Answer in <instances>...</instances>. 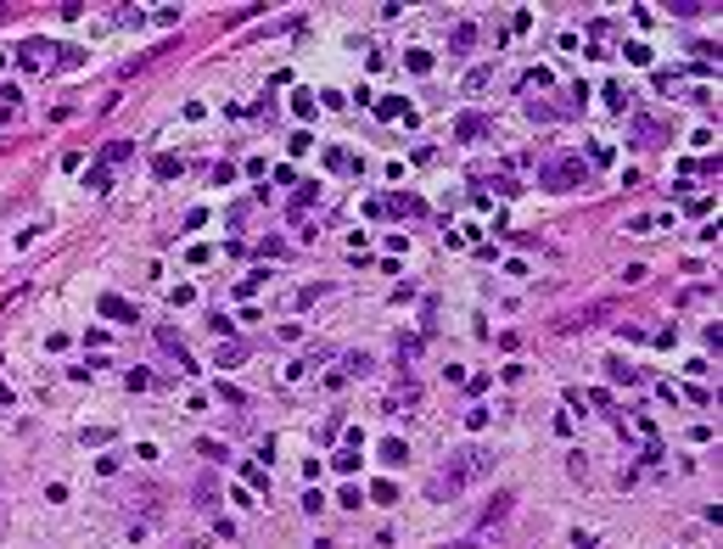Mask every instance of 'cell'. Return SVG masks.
Returning a JSON list of instances; mask_svg holds the SVG:
<instances>
[{
    "label": "cell",
    "instance_id": "cell-1",
    "mask_svg": "<svg viewBox=\"0 0 723 549\" xmlns=\"http://www.w3.org/2000/svg\"><path fill=\"white\" fill-rule=\"evenodd\" d=\"M493 471V449H460V454H449V466H443V476L426 488L432 499H454L460 488H471V482H482Z\"/></svg>",
    "mask_w": 723,
    "mask_h": 549
},
{
    "label": "cell",
    "instance_id": "cell-2",
    "mask_svg": "<svg viewBox=\"0 0 723 549\" xmlns=\"http://www.w3.org/2000/svg\"><path fill=\"white\" fill-rule=\"evenodd\" d=\"M583 179H589V168H583L577 157H556V163L539 168V185H544V191H577Z\"/></svg>",
    "mask_w": 723,
    "mask_h": 549
},
{
    "label": "cell",
    "instance_id": "cell-3",
    "mask_svg": "<svg viewBox=\"0 0 723 549\" xmlns=\"http://www.w3.org/2000/svg\"><path fill=\"white\" fill-rule=\"evenodd\" d=\"M611 314H617V303H606V297H600V303H583V309L561 314V319H556V331H594V325H600V319H611Z\"/></svg>",
    "mask_w": 723,
    "mask_h": 549
},
{
    "label": "cell",
    "instance_id": "cell-4",
    "mask_svg": "<svg viewBox=\"0 0 723 549\" xmlns=\"http://www.w3.org/2000/svg\"><path fill=\"white\" fill-rule=\"evenodd\" d=\"M510 504H516V493H493V499H488V510L477 516V527H499V521L510 516Z\"/></svg>",
    "mask_w": 723,
    "mask_h": 549
},
{
    "label": "cell",
    "instance_id": "cell-5",
    "mask_svg": "<svg viewBox=\"0 0 723 549\" xmlns=\"http://www.w3.org/2000/svg\"><path fill=\"white\" fill-rule=\"evenodd\" d=\"M454 135H460V141H488V135H493V124H488L482 112H466V118L454 124Z\"/></svg>",
    "mask_w": 723,
    "mask_h": 549
},
{
    "label": "cell",
    "instance_id": "cell-6",
    "mask_svg": "<svg viewBox=\"0 0 723 549\" xmlns=\"http://www.w3.org/2000/svg\"><path fill=\"white\" fill-rule=\"evenodd\" d=\"M158 342H163V348H168V353H174V359H180V365H191V353H185V342H180V336H174L168 325H158Z\"/></svg>",
    "mask_w": 723,
    "mask_h": 549
},
{
    "label": "cell",
    "instance_id": "cell-7",
    "mask_svg": "<svg viewBox=\"0 0 723 549\" xmlns=\"http://www.w3.org/2000/svg\"><path fill=\"white\" fill-rule=\"evenodd\" d=\"M45 57H51V45H40V40L23 45V62H28V68H45Z\"/></svg>",
    "mask_w": 723,
    "mask_h": 549
},
{
    "label": "cell",
    "instance_id": "cell-8",
    "mask_svg": "<svg viewBox=\"0 0 723 549\" xmlns=\"http://www.w3.org/2000/svg\"><path fill=\"white\" fill-rule=\"evenodd\" d=\"M213 499H219V482H213V476H196V504H202V510H208V504H213Z\"/></svg>",
    "mask_w": 723,
    "mask_h": 549
},
{
    "label": "cell",
    "instance_id": "cell-9",
    "mask_svg": "<svg viewBox=\"0 0 723 549\" xmlns=\"http://www.w3.org/2000/svg\"><path fill=\"white\" fill-rule=\"evenodd\" d=\"M241 359H247V342H225V348H219V370H225V365H241Z\"/></svg>",
    "mask_w": 723,
    "mask_h": 549
},
{
    "label": "cell",
    "instance_id": "cell-10",
    "mask_svg": "<svg viewBox=\"0 0 723 549\" xmlns=\"http://www.w3.org/2000/svg\"><path fill=\"white\" fill-rule=\"evenodd\" d=\"M101 314H112V319H135V309H129L124 297H101Z\"/></svg>",
    "mask_w": 723,
    "mask_h": 549
},
{
    "label": "cell",
    "instance_id": "cell-11",
    "mask_svg": "<svg viewBox=\"0 0 723 549\" xmlns=\"http://www.w3.org/2000/svg\"><path fill=\"white\" fill-rule=\"evenodd\" d=\"M471 45H477V23H460L454 28V51H471Z\"/></svg>",
    "mask_w": 723,
    "mask_h": 549
},
{
    "label": "cell",
    "instance_id": "cell-12",
    "mask_svg": "<svg viewBox=\"0 0 723 549\" xmlns=\"http://www.w3.org/2000/svg\"><path fill=\"white\" fill-rule=\"evenodd\" d=\"M634 135H640V141H662V124H656V118H634Z\"/></svg>",
    "mask_w": 723,
    "mask_h": 549
},
{
    "label": "cell",
    "instance_id": "cell-13",
    "mask_svg": "<svg viewBox=\"0 0 723 549\" xmlns=\"http://www.w3.org/2000/svg\"><path fill=\"white\" fill-rule=\"evenodd\" d=\"M488 84H493V68H471L466 73V90H488Z\"/></svg>",
    "mask_w": 723,
    "mask_h": 549
},
{
    "label": "cell",
    "instance_id": "cell-14",
    "mask_svg": "<svg viewBox=\"0 0 723 549\" xmlns=\"http://www.w3.org/2000/svg\"><path fill=\"white\" fill-rule=\"evenodd\" d=\"M382 460H387V466H404L409 454H404V443H393V437H387V443H382Z\"/></svg>",
    "mask_w": 723,
    "mask_h": 549
},
{
    "label": "cell",
    "instance_id": "cell-15",
    "mask_svg": "<svg viewBox=\"0 0 723 549\" xmlns=\"http://www.w3.org/2000/svg\"><path fill=\"white\" fill-rule=\"evenodd\" d=\"M370 365H376V359H370V353H348V376H365V370H370Z\"/></svg>",
    "mask_w": 723,
    "mask_h": 549
},
{
    "label": "cell",
    "instance_id": "cell-16",
    "mask_svg": "<svg viewBox=\"0 0 723 549\" xmlns=\"http://www.w3.org/2000/svg\"><path fill=\"white\" fill-rule=\"evenodd\" d=\"M152 174H158V179H174V174H180V163H174V157H158V163H152Z\"/></svg>",
    "mask_w": 723,
    "mask_h": 549
},
{
    "label": "cell",
    "instance_id": "cell-17",
    "mask_svg": "<svg viewBox=\"0 0 723 549\" xmlns=\"http://www.w3.org/2000/svg\"><path fill=\"white\" fill-rule=\"evenodd\" d=\"M415 353H421V336H399V365H404V359H415Z\"/></svg>",
    "mask_w": 723,
    "mask_h": 549
},
{
    "label": "cell",
    "instance_id": "cell-18",
    "mask_svg": "<svg viewBox=\"0 0 723 549\" xmlns=\"http://www.w3.org/2000/svg\"><path fill=\"white\" fill-rule=\"evenodd\" d=\"M387 208H393V213H421V202H415V196H393Z\"/></svg>",
    "mask_w": 723,
    "mask_h": 549
},
{
    "label": "cell",
    "instance_id": "cell-19",
    "mask_svg": "<svg viewBox=\"0 0 723 549\" xmlns=\"http://www.w3.org/2000/svg\"><path fill=\"white\" fill-rule=\"evenodd\" d=\"M101 157H107V163H124V157H129V141H112V146H107Z\"/></svg>",
    "mask_w": 723,
    "mask_h": 549
}]
</instances>
